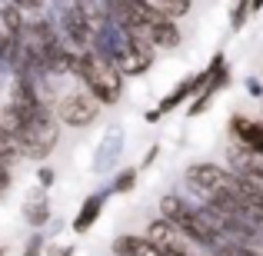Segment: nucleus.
Masks as SVG:
<instances>
[{
  "instance_id": "2eb2a0df",
  "label": "nucleus",
  "mask_w": 263,
  "mask_h": 256,
  "mask_svg": "<svg viewBox=\"0 0 263 256\" xmlns=\"http://www.w3.org/2000/svg\"><path fill=\"white\" fill-rule=\"evenodd\" d=\"M253 10H260V7L257 4H233L230 7V27H233V30H240V27H243V20L250 17Z\"/></svg>"
},
{
  "instance_id": "aec40b11",
  "label": "nucleus",
  "mask_w": 263,
  "mask_h": 256,
  "mask_svg": "<svg viewBox=\"0 0 263 256\" xmlns=\"http://www.w3.org/2000/svg\"><path fill=\"white\" fill-rule=\"evenodd\" d=\"M0 256H4V246H0Z\"/></svg>"
},
{
  "instance_id": "a211bd4d",
  "label": "nucleus",
  "mask_w": 263,
  "mask_h": 256,
  "mask_svg": "<svg viewBox=\"0 0 263 256\" xmlns=\"http://www.w3.org/2000/svg\"><path fill=\"white\" fill-rule=\"evenodd\" d=\"M37 180H40V186H53V180H57V173H53L50 167H40Z\"/></svg>"
},
{
  "instance_id": "f03ea898",
  "label": "nucleus",
  "mask_w": 263,
  "mask_h": 256,
  "mask_svg": "<svg viewBox=\"0 0 263 256\" xmlns=\"http://www.w3.org/2000/svg\"><path fill=\"white\" fill-rule=\"evenodd\" d=\"M77 80L84 84V90H90V93L103 103V107H114V103L123 96V73L117 70L114 60L103 57V53H97V50L80 53Z\"/></svg>"
},
{
  "instance_id": "6e6552de",
  "label": "nucleus",
  "mask_w": 263,
  "mask_h": 256,
  "mask_svg": "<svg viewBox=\"0 0 263 256\" xmlns=\"http://www.w3.org/2000/svg\"><path fill=\"white\" fill-rule=\"evenodd\" d=\"M227 130H230V143H233V147L247 150V153L263 156V120H253V116H243V113H233L230 123H227Z\"/></svg>"
},
{
  "instance_id": "9b49d317",
  "label": "nucleus",
  "mask_w": 263,
  "mask_h": 256,
  "mask_svg": "<svg viewBox=\"0 0 263 256\" xmlns=\"http://www.w3.org/2000/svg\"><path fill=\"white\" fill-rule=\"evenodd\" d=\"M227 77H230V73H227V64H223V67H220V70L210 77V84L203 87V93L197 96V103L190 107V116H200V113H206V110H210V100L217 96V90L227 87Z\"/></svg>"
},
{
  "instance_id": "f8f14e48",
  "label": "nucleus",
  "mask_w": 263,
  "mask_h": 256,
  "mask_svg": "<svg viewBox=\"0 0 263 256\" xmlns=\"http://www.w3.org/2000/svg\"><path fill=\"white\" fill-rule=\"evenodd\" d=\"M24 220H27L30 226H44V223H50V220H53L50 203H47L44 193H33V196H27V203H24Z\"/></svg>"
},
{
  "instance_id": "f3484780",
  "label": "nucleus",
  "mask_w": 263,
  "mask_h": 256,
  "mask_svg": "<svg viewBox=\"0 0 263 256\" xmlns=\"http://www.w3.org/2000/svg\"><path fill=\"white\" fill-rule=\"evenodd\" d=\"M44 253V237H30V243L24 246V256H40Z\"/></svg>"
},
{
  "instance_id": "ddd939ff",
  "label": "nucleus",
  "mask_w": 263,
  "mask_h": 256,
  "mask_svg": "<svg viewBox=\"0 0 263 256\" xmlns=\"http://www.w3.org/2000/svg\"><path fill=\"white\" fill-rule=\"evenodd\" d=\"M120 150H123V133H120V130H114V133H110L107 140L100 143V150H97V163H93V170H97V173H103V170L110 167V163H117Z\"/></svg>"
},
{
  "instance_id": "6ab92c4d",
  "label": "nucleus",
  "mask_w": 263,
  "mask_h": 256,
  "mask_svg": "<svg viewBox=\"0 0 263 256\" xmlns=\"http://www.w3.org/2000/svg\"><path fill=\"white\" fill-rule=\"evenodd\" d=\"M50 256H73V246H50Z\"/></svg>"
},
{
  "instance_id": "39448f33",
  "label": "nucleus",
  "mask_w": 263,
  "mask_h": 256,
  "mask_svg": "<svg viewBox=\"0 0 263 256\" xmlns=\"http://www.w3.org/2000/svg\"><path fill=\"white\" fill-rule=\"evenodd\" d=\"M223 64H227V60H223V53H217V57L210 60V67H206L203 73H197V77H186V80H180V84H177V87L170 90V93L163 96V100H160V103H157V107H154V110L147 113V120L154 123V120H160L163 113H174V110L180 107V103H186V100H190L193 93L200 96V93H203V87L210 84V77H213V73H217V70H220Z\"/></svg>"
},
{
  "instance_id": "423d86ee",
  "label": "nucleus",
  "mask_w": 263,
  "mask_h": 256,
  "mask_svg": "<svg viewBox=\"0 0 263 256\" xmlns=\"http://www.w3.org/2000/svg\"><path fill=\"white\" fill-rule=\"evenodd\" d=\"M100 107H103V103L97 100L90 90H84V87L64 93L57 103H53L60 123H67V127H77V130H80V127H90V123L100 116Z\"/></svg>"
},
{
  "instance_id": "f257e3e1",
  "label": "nucleus",
  "mask_w": 263,
  "mask_h": 256,
  "mask_svg": "<svg viewBox=\"0 0 263 256\" xmlns=\"http://www.w3.org/2000/svg\"><path fill=\"white\" fill-rule=\"evenodd\" d=\"M160 216L167 220V223H174L193 246H200V250L217 253L220 246L227 243V240L220 237L217 223H213L210 210H206V206H193L190 200H183L180 193H167V196L160 200Z\"/></svg>"
},
{
  "instance_id": "4468645a",
  "label": "nucleus",
  "mask_w": 263,
  "mask_h": 256,
  "mask_svg": "<svg viewBox=\"0 0 263 256\" xmlns=\"http://www.w3.org/2000/svg\"><path fill=\"white\" fill-rule=\"evenodd\" d=\"M154 7L163 13V17H170V20H177V17H183V13L193 10L190 0H160V4H154Z\"/></svg>"
},
{
  "instance_id": "20e7f679",
  "label": "nucleus",
  "mask_w": 263,
  "mask_h": 256,
  "mask_svg": "<svg viewBox=\"0 0 263 256\" xmlns=\"http://www.w3.org/2000/svg\"><path fill=\"white\" fill-rule=\"evenodd\" d=\"M57 30L64 37V44L77 53L93 50V40H97V27L93 17H90L87 4H67L60 7V17H57Z\"/></svg>"
},
{
  "instance_id": "7ed1b4c3",
  "label": "nucleus",
  "mask_w": 263,
  "mask_h": 256,
  "mask_svg": "<svg viewBox=\"0 0 263 256\" xmlns=\"http://www.w3.org/2000/svg\"><path fill=\"white\" fill-rule=\"evenodd\" d=\"M17 143H20V150H24V156H30V160H47V156L53 153V147L60 143V116H57V110L47 103V107L37 110V113H30L24 120V127H20Z\"/></svg>"
},
{
  "instance_id": "dca6fc26",
  "label": "nucleus",
  "mask_w": 263,
  "mask_h": 256,
  "mask_svg": "<svg viewBox=\"0 0 263 256\" xmlns=\"http://www.w3.org/2000/svg\"><path fill=\"white\" fill-rule=\"evenodd\" d=\"M134 183H137V167L134 170H123L120 176L110 183V193H127V190H134Z\"/></svg>"
},
{
  "instance_id": "0eeeda50",
  "label": "nucleus",
  "mask_w": 263,
  "mask_h": 256,
  "mask_svg": "<svg viewBox=\"0 0 263 256\" xmlns=\"http://www.w3.org/2000/svg\"><path fill=\"white\" fill-rule=\"evenodd\" d=\"M154 47L147 44V40H127L120 33V44H117V50H114V64H117V70L123 73V77H140V73H147L150 70V64H154Z\"/></svg>"
},
{
  "instance_id": "9d476101",
  "label": "nucleus",
  "mask_w": 263,
  "mask_h": 256,
  "mask_svg": "<svg viewBox=\"0 0 263 256\" xmlns=\"http://www.w3.org/2000/svg\"><path fill=\"white\" fill-rule=\"evenodd\" d=\"M114 256H167L154 240L147 237H134V233H123L114 240Z\"/></svg>"
},
{
  "instance_id": "1a4fd4ad",
  "label": "nucleus",
  "mask_w": 263,
  "mask_h": 256,
  "mask_svg": "<svg viewBox=\"0 0 263 256\" xmlns=\"http://www.w3.org/2000/svg\"><path fill=\"white\" fill-rule=\"evenodd\" d=\"M107 196H110V190H100V193H90V196L84 200V206L77 210V216L70 220V230L77 233V237H84V233L90 230V226L100 220V213H103V203H107Z\"/></svg>"
}]
</instances>
